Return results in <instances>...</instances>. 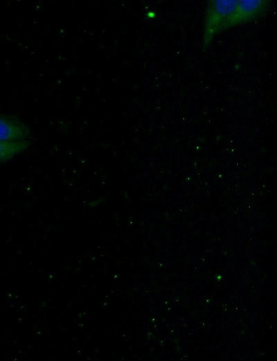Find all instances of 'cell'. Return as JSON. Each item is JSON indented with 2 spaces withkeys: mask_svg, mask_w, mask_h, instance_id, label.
Wrapping results in <instances>:
<instances>
[{
  "mask_svg": "<svg viewBox=\"0 0 277 361\" xmlns=\"http://www.w3.org/2000/svg\"><path fill=\"white\" fill-rule=\"evenodd\" d=\"M238 0L208 1L204 17L202 49L206 50L215 36L224 31V25L234 10Z\"/></svg>",
  "mask_w": 277,
  "mask_h": 361,
  "instance_id": "cell-1",
  "label": "cell"
},
{
  "mask_svg": "<svg viewBox=\"0 0 277 361\" xmlns=\"http://www.w3.org/2000/svg\"><path fill=\"white\" fill-rule=\"evenodd\" d=\"M271 1L241 0L228 18L224 31L239 26L266 15L269 10Z\"/></svg>",
  "mask_w": 277,
  "mask_h": 361,
  "instance_id": "cell-2",
  "label": "cell"
},
{
  "mask_svg": "<svg viewBox=\"0 0 277 361\" xmlns=\"http://www.w3.org/2000/svg\"><path fill=\"white\" fill-rule=\"evenodd\" d=\"M29 127L15 117L0 115V140L16 141L27 140Z\"/></svg>",
  "mask_w": 277,
  "mask_h": 361,
  "instance_id": "cell-3",
  "label": "cell"
},
{
  "mask_svg": "<svg viewBox=\"0 0 277 361\" xmlns=\"http://www.w3.org/2000/svg\"><path fill=\"white\" fill-rule=\"evenodd\" d=\"M28 140L16 141L0 140V163L12 159L28 149Z\"/></svg>",
  "mask_w": 277,
  "mask_h": 361,
  "instance_id": "cell-4",
  "label": "cell"
}]
</instances>
